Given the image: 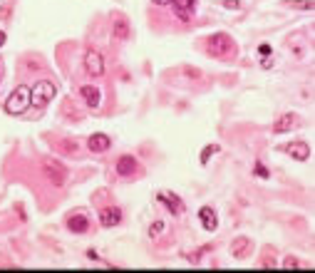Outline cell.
<instances>
[{"instance_id":"obj_1","label":"cell","mask_w":315,"mask_h":273,"mask_svg":"<svg viewBox=\"0 0 315 273\" xmlns=\"http://www.w3.org/2000/svg\"><path fill=\"white\" fill-rule=\"evenodd\" d=\"M206 52L211 58H219V60H233L236 58V42L226 32H216V35L206 37Z\"/></svg>"},{"instance_id":"obj_2","label":"cell","mask_w":315,"mask_h":273,"mask_svg":"<svg viewBox=\"0 0 315 273\" xmlns=\"http://www.w3.org/2000/svg\"><path fill=\"white\" fill-rule=\"evenodd\" d=\"M28 107H30V87L28 85L15 87L13 94L5 99V112H8V115H23Z\"/></svg>"},{"instance_id":"obj_3","label":"cell","mask_w":315,"mask_h":273,"mask_svg":"<svg viewBox=\"0 0 315 273\" xmlns=\"http://www.w3.org/2000/svg\"><path fill=\"white\" fill-rule=\"evenodd\" d=\"M42 174H45V179H50L52 186H65V182H67V167L52 156L42 159Z\"/></svg>"},{"instance_id":"obj_4","label":"cell","mask_w":315,"mask_h":273,"mask_svg":"<svg viewBox=\"0 0 315 273\" xmlns=\"http://www.w3.org/2000/svg\"><path fill=\"white\" fill-rule=\"evenodd\" d=\"M50 99H55V85L47 80H40L35 87H30V107H45Z\"/></svg>"},{"instance_id":"obj_5","label":"cell","mask_w":315,"mask_h":273,"mask_svg":"<svg viewBox=\"0 0 315 273\" xmlns=\"http://www.w3.org/2000/svg\"><path fill=\"white\" fill-rule=\"evenodd\" d=\"M278 152L288 154V156H293V159H298V161H305V159H310V144L295 139V142H288L283 147H278Z\"/></svg>"},{"instance_id":"obj_6","label":"cell","mask_w":315,"mask_h":273,"mask_svg":"<svg viewBox=\"0 0 315 273\" xmlns=\"http://www.w3.org/2000/svg\"><path fill=\"white\" fill-rule=\"evenodd\" d=\"M300 124H303V117H300V115L286 112V115H281L278 120L273 122V132H276V134H286L290 129H298Z\"/></svg>"},{"instance_id":"obj_7","label":"cell","mask_w":315,"mask_h":273,"mask_svg":"<svg viewBox=\"0 0 315 273\" xmlns=\"http://www.w3.org/2000/svg\"><path fill=\"white\" fill-rule=\"evenodd\" d=\"M117 174L119 177H137L139 172H142V167H139V161L132 156V154H124V156H119L115 164Z\"/></svg>"},{"instance_id":"obj_8","label":"cell","mask_w":315,"mask_h":273,"mask_svg":"<svg viewBox=\"0 0 315 273\" xmlns=\"http://www.w3.org/2000/svg\"><path fill=\"white\" fill-rule=\"evenodd\" d=\"M85 67L92 77H102L104 75V60L97 50H87L85 52Z\"/></svg>"},{"instance_id":"obj_9","label":"cell","mask_w":315,"mask_h":273,"mask_svg":"<svg viewBox=\"0 0 315 273\" xmlns=\"http://www.w3.org/2000/svg\"><path fill=\"white\" fill-rule=\"evenodd\" d=\"M156 199H159V201H162V204H164V206H167V209H169L174 216H179V213L186 211L184 201H181V199H179L174 191H159V194H156Z\"/></svg>"},{"instance_id":"obj_10","label":"cell","mask_w":315,"mask_h":273,"mask_svg":"<svg viewBox=\"0 0 315 273\" xmlns=\"http://www.w3.org/2000/svg\"><path fill=\"white\" fill-rule=\"evenodd\" d=\"M174 5V15L179 20H191L194 18V10H196V0H172Z\"/></svg>"},{"instance_id":"obj_11","label":"cell","mask_w":315,"mask_h":273,"mask_svg":"<svg viewBox=\"0 0 315 273\" xmlns=\"http://www.w3.org/2000/svg\"><path fill=\"white\" fill-rule=\"evenodd\" d=\"M80 94H82V102H85L89 110H97V107L102 104V92H99V87H94V85H82V87H80Z\"/></svg>"},{"instance_id":"obj_12","label":"cell","mask_w":315,"mask_h":273,"mask_svg":"<svg viewBox=\"0 0 315 273\" xmlns=\"http://www.w3.org/2000/svg\"><path fill=\"white\" fill-rule=\"evenodd\" d=\"M99 224L107 226V229L119 226V224H122V209H119V206H107V209H102V211H99Z\"/></svg>"},{"instance_id":"obj_13","label":"cell","mask_w":315,"mask_h":273,"mask_svg":"<svg viewBox=\"0 0 315 273\" xmlns=\"http://www.w3.org/2000/svg\"><path fill=\"white\" fill-rule=\"evenodd\" d=\"M110 147H112V139H110L107 134H99V132H97V134H92V137L87 139V149H89V152H94V154L107 152Z\"/></svg>"},{"instance_id":"obj_14","label":"cell","mask_w":315,"mask_h":273,"mask_svg":"<svg viewBox=\"0 0 315 273\" xmlns=\"http://www.w3.org/2000/svg\"><path fill=\"white\" fill-rule=\"evenodd\" d=\"M199 219H201V226H203L206 231H216V229H219V216H216V209H214V206H201Z\"/></svg>"},{"instance_id":"obj_15","label":"cell","mask_w":315,"mask_h":273,"mask_svg":"<svg viewBox=\"0 0 315 273\" xmlns=\"http://www.w3.org/2000/svg\"><path fill=\"white\" fill-rule=\"evenodd\" d=\"M67 229L72 234H85L87 229H89L87 213H72V216H67Z\"/></svg>"},{"instance_id":"obj_16","label":"cell","mask_w":315,"mask_h":273,"mask_svg":"<svg viewBox=\"0 0 315 273\" xmlns=\"http://www.w3.org/2000/svg\"><path fill=\"white\" fill-rule=\"evenodd\" d=\"M248 251H251V241H248L246 236H241V239H236V241L231 243L233 258H243V256H248Z\"/></svg>"},{"instance_id":"obj_17","label":"cell","mask_w":315,"mask_h":273,"mask_svg":"<svg viewBox=\"0 0 315 273\" xmlns=\"http://www.w3.org/2000/svg\"><path fill=\"white\" fill-rule=\"evenodd\" d=\"M112 35H115V40H127L129 37V23H127V18H117Z\"/></svg>"},{"instance_id":"obj_18","label":"cell","mask_w":315,"mask_h":273,"mask_svg":"<svg viewBox=\"0 0 315 273\" xmlns=\"http://www.w3.org/2000/svg\"><path fill=\"white\" fill-rule=\"evenodd\" d=\"M221 152V147L219 144H208L203 152H201V164H208V156H214V154Z\"/></svg>"},{"instance_id":"obj_19","label":"cell","mask_w":315,"mask_h":273,"mask_svg":"<svg viewBox=\"0 0 315 273\" xmlns=\"http://www.w3.org/2000/svg\"><path fill=\"white\" fill-rule=\"evenodd\" d=\"M58 149H62V152H67V154H75V152H77V142H75V139H67V142H60V144H58Z\"/></svg>"},{"instance_id":"obj_20","label":"cell","mask_w":315,"mask_h":273,"mask_svg":"<svg viewBox=\"0 0 315 273\" xmlns=\"http://www.w3.org/2000/svg\"><path fill=\"white\" fill-rule=\"evenodd\" d=\"M60 112H65V115H70V117H72V120H80V115H77V112H75V110H72V99H70V97H67V99H65V107H62V110H60Z\"/></svg>"},{"instance_id":"obj_21","label":"cell","mask_w":315,"mask_h":273,"mask_svg":"<svg viewBox=\"0 0 315 273\" xmlns=\"http://www.w3.org/2000/svg\"><path fill=\"white\" fill-rule=\"evenodd\" d=\"M253 177H258V179H268L271 174H268V169H266L263 164H256V167H253Z\"/></svg>"},{"instance_id":"obj_22","label":"cell","mask_w":315,"mask_h":273,"mask_svg":"<svg viewBox=\"0 0 315 273\" xmlns=\"http://www.w3.org/2000/svg\"><path fill=\"white\" fill-rule=\"evenodd\" d=\"M300 266H303V263H300L295 256H288L286 261H283V268H300Z\"/></svg>"},{"instance_id":"obj_23","label":"cell","mask_w":315,"mask_h":273,"mask_svg":"<svg viewBox=\"0 0 315 273\" xmlns=\"http://www.w3.org/2000/svg\"><path fill=\"white\" fill-rule=\"evenodd\" d=\"M288 5H293V8H305V10H313V3L310 0H288Z\"/></svg>"},{"instance_id":"obj_24","label":"cell","mask_w":315,"mask_h":273,"mask_svg":"<svg viewBox=\"0 0 315 273\" xmlns=\"http://www.w3.org/2000/svg\"><path fill=\"white\" fill-rule=\"evenodd\" d=\"M162 231H164V221H156V224H154V226L149 229V236H151V239H156V236H159Z\"/></svg>"},{"instance_id":"obj_25","label":"cell","mask_w":315,"mask_h":273,"mask_svg":"<svg viewBox=\"0 0 315 273\" xmlns=\"http://www.w3.org/2000/svg\"><path fill=\"white\" fill-rule=\"evenodd\" d=\"M221 5L231 8V10H241V3H236V0H221Z\"/></svg>"},{"instance_id":"obj_26","label":"cell","mask_w":315,"mask_h":273,"mask_svg":"<svg viewBox=\"0 0 315 273\" xmlns=\"http://www.w3.org/2000/svg\"><path fill=\"white\" fill-rule=\"evenodd\" d=\"M258 52H263V55L268 58V55H271V47H268V45H260V47H258Z\"/></svg>"},{"instance_id":"obj_27","label":"cell","mask_w":315,"mask_h":273,"mask_svg":"<svg viewBox=\"0 0 315 273\" xmlns=\"http://www.w3.org/2000/svg\"><path fill=\"white\" fill-rule=\"evenodd\" d=\"M154 5H172V0H151Z\"/></svg>"},{"instance_id":"obj_28","label":"cell","mask_w":315,"mask_h":273,"mask_svg":"<svg viewBox=\"0 0 315 273\" xmlns=\"http://www.w3.org/2000/svg\"><path fill=\"white\" fill-rule=\"evenodd\" d=\"M3 45H5V32L0 30V47H3Z\"/></svg>"}]
</instances>
